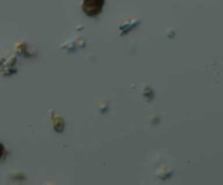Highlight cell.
Returning a JSON list of instances; mask_svg holds the SVG:
<instances>
[{"mask_svg": "<svg viewBox=\"0 0 223 185\" xmlns=\"http://www.w3.org/2000/svg\"><path fill=\"white\" fill-rule=\"evenodd\" d=\"M104 0H84L83 9L89 16L97 15L102 9Z\"/></svg>", "mask_w": 223, "mask_h": 185, "instance_id": "cell-1", "label": "cell"}, {"mask_svg": "<svg viewBox=\"0 0 223 185\" xmlns=\"http://www.w3.org/2000/svg\"><path fill=\"white\" fill-rule=\"evenodd\" d=\"M1 155H2V147L0 146V157H1Z\"/></svg>", "mask_w": 223, "mask_h": 185, "instance_id": "cell-2", "label": "cell"}]
</instances>
